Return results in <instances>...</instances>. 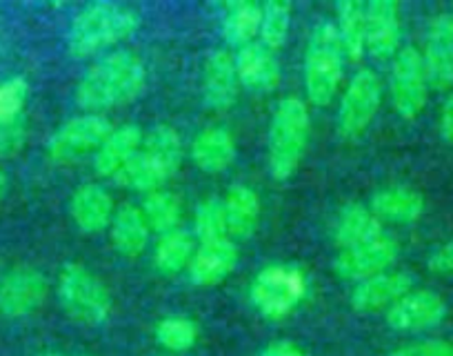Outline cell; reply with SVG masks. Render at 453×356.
<instances>
[{
	"instance_id": "d4e9b609",
	"label": "cell",
	"mask_w": 453,
	"mask_h": 356,
	"mask_svg": "<svg viewBox=\"0 0 453 356\" xmlns=\"http://www.w3.org/2000/svg\"><path fill=\"white\" fill-rule=\"evenodd\" d=\"M150 225L136 205H123L116 210L111 221V243L119 254L127 259L142 254L150 243Z\"/></svg>"
},
{
	"instance_id": "836d02e7",
	"label": "cell",
	"mask_w": 453,
	"mask_h": 356,
	"mask_svg": "<svg viewBox=\"0 0 453 356\" xmlns=\"http://www.w3.org/2000/svg\"><path fill=\"white\" fill-rule=\"evenodd\" d=\"M156 341L172 352H185L198 341V325L187 316H167L156 325Z\"/></svg>"
},
{
	"instance_id": "44dd1931",
	"label": "cell",
	"mask_w": 453,
	"mask_h": 356,
	"mask_svg": "<svg viewBox=\"0 0 453 356\" xmlns=\"http://www.w3.org/2000/svg\"><path fill=\"white\" fill-rule=\"evenodd\" d=\"M191 159L196 167L207 174L225 172L236 159V141L225 128L203 129L191 143Z\"/></svg>"
},
{
	"instance_id": "74e56055",
	"label": "cell",
	"mask_w": 453,
	"mask_h": 356,
	"mask_svg": "<svg viewBox=\"0 0 453 356\" xmlns=\"http://www.w3.org/2000/svg\"><path fill=\"white\" fill-rule=\"evenodd\" d=\"M426 267H429L434 275H453V241L440 245L438 250L429 256Z\"/></svg>"
},
{
	"instance_id": "52a82bcc",
	"label": "cell",
	"mask_w": 453,
	"mask_h": 356,
	"mask_svg": "<svg viewBox=\"0 0 453 356\" xmlns=\"http://www.w3.org/2000/svg\"><path fill=\"white\" fill-rule=\"evenodd\" d=\"M382 103V82L372 69H360L340 98L338 132L342 138H358L376 119Z\"/></svg>"
},
{
	"instance_id": "30bf717a",
	"label": "cell",
	"mask_w": 453,
	"mask_h": 356,
	"mask_svg": "<svg viewBox=\"0 0 453 356\" xmlns=\"http://www.w3.org/2000/svg\"><path fill=\"white\" fill-rule=\"evenodd\" d=\"M398 243L382 234L376 241H369L365 245L340 250L334 259V272L340 279L347 281L372 279L382 272H389L391 265L398 260Z\"/></svg>"
},
{
	"instance_id": "8992f818",
	"label": "cell",
	"mask_w": 453,
	"mask_h": 356,
	"mask_svg": "<svg viewBox=\"0 0 453 356\" xmlns=\"http://www.w3.org/2000/svg\"><path fill=\"white\" fill-rule=\"evenodd\" d=\"M307 294V276L296 265H269L251 283V303L267 319H285Z\"/></svg>"
},
{
	"instance_id": "d6a6232c",
	"label": "cell",
	"mask_w": 453,
	"mask_h": 356,
	"mask_svg": "<svg viewBox=\"0 0 453 356\" xmlns=\"http://www.w3.org/2000/svg\"><path fill=\"white\" fill-rule=\"evenodd\" d=\"M194 232L200 238V243L226 238V216L225 201L222 198L209 197L204 201H200V205L196 207Z\"/></svg>"
},
{
	"instance_id": "e0dca14e",
	"label": "cell",
	"mask_w": 453,
	"mask_h": 356,
	"mask_svg": "<svg viewBox=\"0 0 453 356\" xmlns=\"http://www.w3.org/2000/svg\"><path fill=\"white\" fill-rule=\"evenodd\" d=\"M234 60H236L238 81L250 92L269 94L280 82V63L276 54L267 50L263 43H251L242 47Z\"/></svg>"
},
{
	"instance_id": "f546056e",
	"label": "cell",
	"mask_w": 453,
	"mask_h": 356,
	"mask_svg": "<svg viewBox=\"0 0 453 356\" xmlns=\"http://www.w3.org/2000/svg\"><path fill=\"white\" fill-rule=\"evenodd\" d=\"M142 216L151 232H158L160 236L173 232V229H180V198L172 192H163V190L147 194L145 203H142Z\"/></svg>"
},
{
	"instance_id": "9a60e30c",
	"label": "cell",
	"mask_w": 453,
	"mask_h": 356,
	"mask_svg": "<svg viewBox=\"0 0 453 356\" xmlns=\"http://www.w3.org/2000/svg\"><path fill=\"white\" fill-rule=\"evenodd\" d=\"M238 265V247L232 238H220V241L200 243L194 259L189 263V279L198 288H211L222 283L226 276L236 270Z\"/></svg>"
},
{
	"instance_id": "8d00e7d4",
	"label": "cell",
	"mask_w": 453,
	"mask_h": 356,
	"mask_svg": "<svg viewBox=\"0 0 453 356\" xmlns=\"http://www.w3.org/2000/svg\"><path fill=\"white\" fill-rule=\"evenodd\" d=\"M389 356H453V345H449L444 341L413 343V345L391 352Z\"/></svg>"
},
{
	"instance_id": "7402d4cb",
	"label": "cell",
	"mask_w": 453,
	"mask_h": 356,
	"mask_svg": "<svg viewBox=\"0 0 453 356\" xmlns=\"http://www.w3.org/2000/svg\"><path fill=\"white\" fill-rule=\"evenodd\" d=\"M331 234H334V241L342 250H349V247L365 245V243L376 241L378 236H382V223L373 216L369 207L360 205V203H351V205L340 210Z\"/></svg>"
},
{
	"instance_id": "4316f807",
	"label": "cell",
	"mask_w": 453,
	"mask_h": 356,
	"mask_svg": "<svg viewBox=\"0 0 453 356\" xmlns=\"http://www.w3.org/2000/svg\"><path fill=\"white\" fill-rule=\"evenodd\" d=\"M169 178H172V174H169L158 160H154L151 156H147L145 151L141 150L119 174H116V176H113V181H116L120 188L151 194L158 192Z\"/></svg>"
},
{
	"instance_id": "5b68a950",
	"label": "cell",
	"mask_w": 453,
	"mask_h": 356,
	"mask_svg": "<svg viewBox=\"0 0 453 356\" xmlns=\"http://www.w3.org/2000/svg\"><path fill=\"white\" fill-rule=\"evenodd\" d=\"M60 303L72 319L100 325L111 314V297L100 279L78 263H67L58 276Z\"/></svg>"
},
{
	"instance_id": "1f68e13d",
	"label": "cell",
	"mask_w": 453,
	"mask_h": 356,
	"mask_svg": "<svg viewBox=\"0 0 453 356\" xmlns=\"http://www.w3.org/2000/svg\"><path fill=\"white\" fill-rule=\"evenodd\" d=\"M291 27V5L285 0H269L263 5V23L260 38L267 50L276 51L285 45Z\"/></svg>"
},
{
	"instance_id": "4dcf8cb0",
	"label": "cell",
	"mask_w": 453,
	"mask_h": 356,
	"mask_svg": "<svg viewBox=\"0 0 453 356\" xmlns=\"http://www.w3.org/2000/svg\"><path fill=\"white\" fill-rule=\"evenodd\" d=\"M142 151L147 156H151L154 160H158L169 174H176L180 169L182 163V141L180 134L176 132L169 125H156L150 134L142 141Z\"/></svg>"
},
{
	"instance_id": "4fadbf2b",
	"label": "cell",
	"mask_w": 453,
	"mask_h": 356,
	"mask_svg": "<svg viewBox=\"0 0 453 356\" xmlns=\"http://www.w3.org/2000/svg\"><path fill=\"white\" fill-rule=\"evenodd\" d=\"M238 92H241V81H238L236 60L225 50H213L204 58L203 67L204 103L213 112H226L238 101Z\"/></svg>"
},
{
	"instance_id": "b9f144b4",
	"label": "cell",
	"mask_w": 453,
	"mask_h": 356,
	"mask_svg": "<svg viewBox=\"0 0 453 356\" xmlns=\"http://www.w3.org/2000/svg\"><path fill=\"white\" fill-rule=\"evenodd\" d=\"M45 356H58V354H45Z\"/></svg>"
},
{
	"instance_id": "60d3db41",
	"label": "cell",
	"mask_w": 453,
	"mask_h": 356,
	"mask_svg": "<svg viewBox=\"0 0 453 356\" xmlns=\"http://www.w3.org/2000/svg\"><path fill=\"white\" fill-rule=\"evenodd\" d=\"M7 190H10V176H7L5 169L0 167V198L5 197Z\"/></svg>"
},
{
	"instance_id": "9c48e42d",
	"label": "cell",
	"mask_w": 453,
	"mask_h": 356,
	"mask_svg": "<svg viewBox=\"0 0 453 356\" xmlns=\"http://www.w3.org/2000/svg\"><path fill=\"white\" fill-rule=\"evenodd\" d=\"M111 129V123L100 114L76 116L51 134L47 141V154L56 163H72L91 151H98Z\"/></svg>"
},
{
	"instance_id": "5bb4252c",
	"label": "cell",
	"mask_w": 453,
	"mask_h": 356,
	"mask_svg": "<svg viewBox=\"0 0 453 356\" xmlns=\"http://www.w3.org/2000/svg\"><path fill=\"white\" fill-rule=\"evenodd\" d=\"M422 63H425L429 87H434V89H449V87H453V16L451 14H440L434 19V23H431L429 27V36H426Z\"/></svg>"
},
{
	"instance_id": "6da1fadb",
	"label": "cell",
	"mask_w": 453,
	"mask_h": 356,
	"mask_svg": "<svg viewBox=\"0 0 453 356\" xmlns=\"http://www.w3.org/2000/svg\"><path fill=\"white\" fill-rule=\"evenodd\" d=\"M147 69L132 51H116L98 63L81 78L76 87V103L87 112H103L125 105L142 92Z\"/></svg>"
},
{
	"instance_id": "277c9868",
	"label": "cell",
	"mask_w": 453,
	"mask_h": 356,
	"mask_svg": "<svg viewBox=\"0 0 453 356\" xmlns=\"http://www.w3.org/2000/svg\"><path fill=\"white\" fill-rule=\"evenodd\" d=\"M342 67L345 51L340 47L335 25L325 20L313 27L304 54V89L311 105L326 107L334 101L342 81Z\"/></svg>"
},
{
	"instance_id": "cb8c5ba5",
	"label": "cell",
	"mask_w": 453,
	"mask_h": 356,
	"mask_svg": "<svg viewBox=\"0 0 453 356\" xmlns=\"http://www.w3.org/2000/svg\"><path fill=\"white\" fill-rule=\"evenodd\" d=\"M378 221H389V223H413L425 214V197L411 188H395L380 190L372 197V207Z\"/></svg>"
},
{
	"instance_id": "ba28073f",
	"label": "cell",
	"mask_w": 453,
	"mask_h": 356,
	"mask_svg": "<svg viewBox=\"0 0 453 356\" xmlns=\"http://www.w3.org/2000/svg\"><path fill=\"white\" fill-rule=\"evenodd\" d=\"M389 92L394 110L403 119L413 120L425 110L429 97V78H426L422 54L416 47H404L395 54L391 65Z\"/></svg>"
},
{
	"instance_id": "ffe728a7",
	"label": "cell",
	"mask_w": 453,
	"mask_h": 356,
	"mask_svg": "<svg viewBox=\"0 0 453 356\" xmlns=\"http://www.w3.org/2000/svg\"><path fill=\"white\" fill-rule=\"evenodd\" d=\"M142 136L136 125H123L119 129H111L103 145L98 147L94 156V169L98 176H116L134 156L141 151Z\"/></svg>"
},
{
	"instance_id": "d6986e66",
	"label": "cell",
	"mask_w": 453,
	"mask_h": 356,
	"mask_svg": "<svg viewBox=\"0 0 453 356\" xmlns=\"http://www.w3.org/2000/svg\"><path fill=\"white\" fill-rule=\"evenodd\" d=\"M69 212H72V219L78 229L87 234L103 232L107 225H111L113 214H116L109 192L96 183L81 185L73 192L72 201H69Z\"/></svg>"
},
{
	"instance_id": "f35d334b",
	"label": "cell",
	"mask_w": 453,
	"mask_h": 356,
	"mask_svg": "<svg viewBox=\"0 0 453 356\" xmlns=\"http://www.w3.org/2000/svg\"><path fill=\"white\" fill-rule=\"evenodd\" d=\"M260 356H307L304 354L303 347H298L296 343L291 341H276V343H269Z\"/></svg>"
},
{
	"instance_id": "2e32d148",
	"label": "cell",
	"mask_w": 453,
	"mask_h": 356,
	"mask_svg": "<svg viewBox=\"0 0 453 356\" xmlns=\"http://www.w3.org/2000/svg\"><path fill=\"white\" fill-rule=\"evenodd\" d=\"M367 50L376 58H391L400 47V7L395 0H372L365 12Z\"/></svg>"
},
{
	"instance_id": "7a4b0ae2",
	"label": "cell",
	"mask_w": 453,
	"mask_h": 356,
	"mask_svg": "<svg viewBox=\"0 0 453 356\" xmlns=\"http://www.w3.org/2000/svg\"><path fill=\"white\" fill-rule=\"evenodd\" d=\"M138 25H141V16L129 7L116 5V3L89 5L73 19L67 36L69 54L73 58L98 54L123 38L132 36Z\"/></svg>"
},
{
	"instance_id": "f1b7e54d",
	"label": "cell",
	"mask_w": 453,
	"mask_h": 356,
	"mask_svg": "<svg viewBox=\"0 0 453 356\" xmlns=\"http://www.w3.org/2000/svg\"><path fill=\"white\" fill-rule=\"evenodd\" d=\"M260 23H263V7L250 3V0H241L234 3L226 10L225 20H222V36L229 45L247 47L254 43V38L260 34Z\"/></svg>"
},
{
	"instance_id": "8fae6325",
	"label": "cell",
	"mask_w": 453,
	"mask_h": 356,
	"mask_svg": "<svg viewBox=\"0 0 453 356\" xmlns=\"http://www.w3.org/2000/svg\"><path fill=\"white\" fill-rule=\"evenodd\" d=\"M47 279L36 267H16L0 281V314L7 319H23L45 303Z\"/></svg>"
},
{
	"instance_id": "ac0fdd59",
	"label": "cell",
	"mask_w": 453,
	"mask_h": 356,
	"mask_svg": "<svg viewBox=\"0 0 453 356\" xmlns=\"http://www.w3.org/2000/svg\"><path fill=\"white\" fill-rule=\"evenodd\" d=\"M411 285L413 279L404 272H382L356 285L351 292V306L358 312L385 310L411 292Z\"/></svg>"
},
{
	"instance_id": "83f0119b",
	"label": "cell",
	"mask_w": 453,
	"mask_h": 356,
	"mask_svg": "<svg viewBox=\"0 0 453 356\" xmlns=\"http://www.w3.org/2000/svg\"><path fill=\"white\" fill-rule=\"evenodd\" d=\"M196 254L194 236L185 229H173V232L163 234L156 243L154 265L160 275L173 276L178 272L187 270Z\"/></svg>"
},
{
	"instance_id": "603a6c76",
	"label": "cell",
	"mask_w": 453,
	"mask_h": 356,
	"mask_svg": "<svg viewBox=\"0 0 453 356\" xmlns=\"http://www.w3.org/2000/svg\"><path fill=\"white\" fill-rule=\"evenodd\" d=\"M225 216H226V234L234 238H251L260 223V198L247 185H232L226 190Z\"/></svg>"
},
{
	"instance_id": "484cf974",
	"label": "cell",
	"mask_w": 453,
	"mask_h": 356,
	"mask_svg": "<svg viewBox=\"0 0 453 356\" xmlns=\"http://www.w3.org/2000/svg\"><path fill=\"white\" fill-rule=\"evenodd\" d=\"M367 5L360 0H342L338 5V19H335V32H338L340 47L345 51V58L351 63L363 58L367 51V23H365Z\"/></svg>"
},
{
	"instance_id": "ab89813d",
	"label": "cell",
	"mask_w": 453,
	"mask_h": 356,
	"mask_svg": "<svg viewBox=\"0 0 453 356\" xmlns=\"http://www.w3.org/2000/svg\"><path fill=\"white\" fill-rule=\"evenodd\" d=\"M440 134L449 145H453V92L442 105V114H440Z\"/></svg>"
},
{
	"instance_id": "7c38bea8",
	"label": "cell",
	"mask_w": 453,
	"mask_h": 356,
	"mask_svg": "<svg viewBox=\"0 0 453 356\" xmlns=\"http://www.w3.org/2000/svg\"><path fill=\"white\" fill-rule=\"evenodd\" d=\"M447 316V303L435 292H409L387 310V323L398 332H420L435 328Z\"/></svg>"
},
{
	"instance_id": "e575fe53",
	"label": "cell",
	"mask_w": 453,
	"mask_h": 356,
	"mask_svg": "<svg viewBox=\"0 0 453 356\" xmlns=\"http://www.w3.org/2000/svg\"><path fill=\"white\" fill-rule=\"evenodd\" d=\"M29 85L23 76L7 78L0 82V123H10L23 116Z\"/></svg>"
},
{
	"instance_id": "3957f363",
	"label": "cell",
	"mask_w": 453,
	"mask_h": 356,
	"mask_svg": "<svg viewBox=\"0 0 453 356\" xmlns=\"http://www.w3.org/2000/svg\"><path fill=\"white\" fill-rule=\"evenodd\" d=\"M309 107L296 97L282 98L269 128V169L276 181H287L300 167L309 145Z\"/></svg>"
},
{
	"instance_id": "d590c367",
	"label": "cell",
	"mask_w": 453,
	"mask_h": 356,
	"mask_svg": "<svg viewBox=\"0 0 453 356\" xmlns=\"http://www.w3.org/2000/svg\"><path fill=\"white\" fill-rule=\"evenodd\" d=\"M27 143V120L25 116L10 120V123H0V156H14Z\"/></svg>"
}]
</instances>
